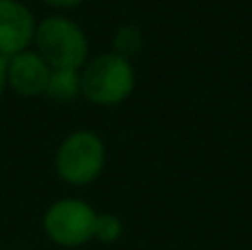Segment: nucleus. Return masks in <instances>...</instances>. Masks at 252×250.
Segmentation results:
<instances>
[{"instance_id":"f03ea898","label":"nucleus","mask_w":252,"mask_h":250,"mask_svg":"<svg viewBox=\"0 0 252 250\" xmlns=\"http://www.w3.org/2000/svg\"><path fill=\"white\" fill-rule=\"evenodd\" d=\"M80 80L82 97L102 109L124 104L133 95L137 84L133 60H126L113 51L89 58V62L80 69Z\"/></svg>"},{"instance_id":"20e7f679","label":"nucleus","mask_w":252,"mask_h":250,"mask_svg":"<svg viewBox=\"0 0 252 250\" xmlns=\"http://www.w3.org/2000/svg\"><path fill=\"white\" fill-rule=\"evenodd\" d=\"M97 211L80 197H62L49 204L42 215V230L60 248H80L93 242Z\"/></svg>"},{"instance_id":"f257e3e1","label":"nucleus","mask_w":252,"mask_h":250,"mask_svg":"<svg viewBox=\"0 0 252 250\" xmlns=\"http://www.w3.org/2000/svg\"><path fill=\"white\" fill-rule=\"evenodd\" d=\"M106 144L100 133L75 128L62 137L53 155V168L60 182L75 188L95 184L106 168Z\"/></svg>"},{"instance_id":"423d86ee","label":"nucleus","mask_w":252,"mask_h":250,"mask_svg":"<svg viewBox=\"0 0 252 250\" xmlns=\"http://www.w3.org/2000/svg\"><path fill=\"white\" fill-rule=\"evenodd\" d=\"M51 66L33 47L7 60V89L20 97H40L47 91Z\"/></svg>"},{"instance_id":"1a4fd4ad","label":"nucleus","mask_w":252,"mask_h":250,"mask_svg":"<svg viewBox=\"0 0 252 250\" xmlns=\"http://www.w3.org/2000/svg\"><path fill=\"white\" fill-rule=\"evenodd\" d=\"M124 235V224L115 213H97L93 226V239L100 244H115Z\"/></svg>"},{"instance_id":"39448f33","label":"nucleus","mask_w":252,"mask_h":250,"mask_svg":"<svg viewBox=\"0 0 252 250\" xmlns=\"http://www.w3.org/2000/svg\"><path fill=\"white\" fill-rule=\"evenodd\" d=\"M35 27L38 20L22 0H0V53L4 58L33 47Z\"/></svg>"},{"instance_id":"9b49d317","label":"nucleus","mask_w":252,"mask_h":250,"mask_svg":"<svg viewBox=\"0 0 252 250\" xmlns=\"http://www.w3.org/2000/svg\"><path fill=\"white\" fill-rule=\"evenodd\" d=\"M7 60L9 58H4L0 53V97L4 95V91H9L7 89Z\"/></svg>"},{"instance_id":"0eeeda50","label":"nucleus","mask_w":252,"mask_h":250,"mask_svg":"<svg viewBox=\"0 0 252 250\" xmlns=\"http://www.w3.org/2000/svg\"><path fill=\"white\" fill-rule=\"evenodd\" d=\"M44 95L53 102H62V104L82 97L80 69H51Z\"/></svg>"},{"instance_id":"9d476101","label":"nucleus","mask_w":252,"mask_h":250,"mask_svg":"<svg viewBox=\"0 0 252 250\" xmlns=\"http://www.w3.org/2000/svg\"><path fill=\"white\" fill-rule=\"evenodd\" d=\"M42 4H47V7L51 9H58V11H71V9L80 7V4L84 2V0H40Z\"/></svg>"},{"instance_id":"7ed1b4c3","label":"nucleus","mask_w":252,"mask_h":250,"mask_svg":"<svg viewBox=\"0 0 252 250\" xmlns=\"http://www.w3.org/2000/svg\"><path fill=\"white\" fill-rule=\"evenodd\" d=\"M33 49L51 69H82L91 58L87 31L66 13H51L38 20Z\"/></svg>"},{"instance_id":"6e6552de","label":"nucleus","mask_w":252,"mask_h":250,"mask_svg":"<svg viewBox=\"0 0 252 250\" xmlns=\"http://www.w3.org/2000/svg\"><path fill=\"white\" fill-rule=\"evenodd\" d=\"M144 49V31L137 25H122L113 33V53L133 60L139 51Z\"/></svg>"}]
</instances>
